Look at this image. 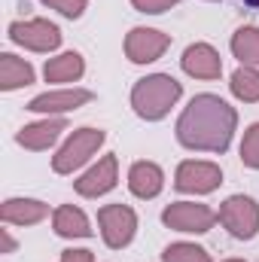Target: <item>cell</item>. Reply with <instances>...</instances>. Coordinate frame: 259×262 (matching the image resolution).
I'll use <instances>...</instances> for the list:
<instances>
[{"mask_svg":"<svg viewBox=\"0 0 259 262\" xmlns=\"http://www.w3.org/2000/svg\"><path fill=\"white\" fill-rule=\"evenodd\" d=\"M104 143V131L101 128H79L70 134L64 146L58 149V156L52 159L55 174H73L82 162H89V156Z\"/></svg>","mask_w":259,"mask_h":262,"instance_id":"cell-3","label":"cell"},{"mask_svg":"<svg viewBox=\"0 0 259 262\" xmlns=\"http://www.w3.org/2000/svg\"><path fill=\"white\" fill-rule=\"evenodd\" d=\"M9 40L25 46V49H34V52H52L61 43V31L52 21H46V18L12 21L9 25Z\"/></svg>","mask_w":259,"mask_h":262,"instance_id":"cell-7","label":"cell"},{"mask_svg":"<svg viewBox=\"0 0 259 262\" xmlns=\"http://www.w3.org/2000/svg\"><path fill=\"white\" fill-rule=\"evenodd\" d=\"M226 262H241V259H226Z\"/></svg>","mask_w":259,"mask_h":262,"instance_id":"cell-28","label":"cell"},{"mask_svg":"<svg viewBox=\"0 0 259 262\" xmlns=\"http://www.w3.org/2000/svg\"><path fill=\"white\" fill-rule=\"evenodd\" d=\"M61 262H95V259H92L89 250H64Z\"/></svg>","mask_w":259,"mask_h":262,"instance_id":"cell-25","label":"cell"},{"mask_svg":"<svg viewBox=\"0 0 259 262\" xmlns=\"http://www.w3.org/2000/svg\"><path fill=\"white\" fill-rule=\"evenodd\" d=\"M3 247H6V250H12V247H15V241H12V238H9L6 232H3Z\"/></svg>","mask_w":259,"mask_h":262,"instance_id":"cell-26","label":"cell"},{"mask_svg":"<svg viewBox=\"0 0 259 262\" xmlns=\"http://www.w3.org/2000/svg\"><path fill=\"white\" fill-rule=\"evenodd\" d=\"M43 3H49L52 9H58L67 18H79L85 12V6H89V0H43Z\"/></svg>","mask_w":259,"mask_h":262,"instance_id":"cell-23","label":"cell"},{"mask_svg":"<svg viewBox=\"0 0 259 262\" xmlns=\"http://www.w3.org/2000/svg\"><path fill=\"white\" fill-rule=\"evenodd\" d=\"M220 223L241 241H250L259 232V204L247 195H232L220 207Z\"/></svg>","mask_w":259,"mask_h":262,"instance_id":"cell-4","label":"cell"},{"mask_svg":"<svg viewBox=\"0 0 259 262\" xmlns=\"http://www.w3.org/2000/svg\"><path fill=\"white\" fill-rule=\"evenodd\" d=\"M244 3H250V6H259V0H244Z\"/></svg>","mask_w":259,"mask_h":262,"instance_id":"cell-27","label":"cell"},{"mask_svg":"<svg viewBox=\"0 0 259 262\" xmlns=\"http://www.w3.org/2000/svg\"><path fill=\"white\" fill-rule=\"evenodd\" d=\"M232 95L235 98H241V101H247V104H256L259 101V70L253 67H238L235 73H232Z\"/></svg>","mask_w":259,"mask_h":262,"instance_id":"cell-20","label":"cell"},{"mask_svg":"<svg viewBox=\"0 0 259 262\" xmlns=\"http://www.w3.org/2000/svg\"><path fill=\"white\" fill-rule=\"evenodd\" d=\"M46 213H49V207H46L43 201H37V198H9V201H3V207H0V216H3V223H9V226H34V223H40Z\"/></svg>","mask_w":259,"mask_h":262,"instance_id":"cell-14","label":"cell"},{"mask_svg":"<svg viewBox=\"0 0 259 262\" xmlns=\"http://www.w3.org/2000/svg\"><path fill=\"white\" fill-rule=\"evenodd\" d=\"M220 183H223V171L210 162H183L174 177V186L180 192H195V195L213 192Z\"/></svg>","mask_w":259,"mask_h":262,"instance_id":"cell-8","label":"cell"},{"mask_svg":"<svg viewBox=\"0 0 259 262\" xmlns=\"http://www.w3.org/2000/svg\"><path fill=\"white\" fill-rule=\"evenodd\" d=\"M238 125L235 110L217 95H198L177 119V140L186 149L226 152Z\"/></svg>","mask_w":259,"mask_h":262,"instance_id":"cell-1","label":"cell"},{"mask_svg":"<svg viewBox=\"0 0 259 262\" xmlns=\"http://www.w3.org/2000/svg\"><path fill=\"white\" fill-rule=\"evenodd\" d=\"M180 64H183V70H186L189 76H195V79H217V76L223 73L220 52H217L213 46H207V43H195V46H189V49L183 52Z\"/></svg>","mask_w":259,"mask_h":262,"instance_id":"cell-11","label":"cell"},{"mask_svg":"<svg viewBox=\"0 0 259 262\" xmlns=\"http://www.w3.org/2000/svg\"><path fill=\"white\" fill-rule=\"evenodd\" d=\"M98 223H101L104 244L113 247V250H122L134 238V229H137V216L125 204H107V207H101L98 210Z\"/></svg>","mask_w":259,"mask_h":262,"instance_id":"cell-6","label":"cell"},{"mask_svg":"<svg viewBox=\"0 0 259 262\" xmlns=\"http://www.w3.org/2000/svg\"><path fill=\"white\" fill-rule=\"evenodd\" d=\"M162 259L165 262H210V256H207L204 247H195V244L180 241V244H171V247L162 253Z\"/></svg>","mask_w":259,"mask_h":262,"instance_id":"cell-21","label":"cell"},{"mask_svg":"<svg viewBox=\"0 0 259 262\" xmlns=\"http://www.w3.org/2000/svg\"><path fill=\"white\" fill-rule=\"evenodd\" d=\"M241 162L247 168H256L259 171V122L250 125L247 134H244V140H241Z\"/></svg>","mask_w":259,"mask_h":262,"instance_id":"cell-22","label":"cell"},{"mask_svg":"<svg viewBox=\"0 0 259 262\" xmlns=\"http://www.w3.org/2000/svg\"><path fill=\"white\" fill-rule=\"evenodd\" d=\"M67 128L64 119H46V122H34V125H25V128L18 131V143L21 146H28V149H49L55 140H58V134Z\"/></svg>","mask_w":259,"mask_h":262,"instance_id":"cell-15","label":"cell"},{"mask_svg":"<svg viewBox=\"0 0 259 262\" xmlns=\"http://www.w3.org/2000/svg\"><path fill=\"white\" fill-rule=\"evenodd\" d=\"M162 220L168 229H177V232H210L213 223H217V213L207 207V204H195V201H177V204H168L162 210Z\"/></svg>","mask_w":259,"mask_h":262,"instance_id":"cell-5","label":"cell"},{"mask_svg":"<svg viewBox=\"0 0 259 262\" xmlns=\"http://www.w3.org/2000/svg\"><path fill=\"white\" fill-rule=\"evenodd\" d=\"M52 226H55V232H58L61 238H89V235H92L85 213H82L79 207H73V204H64V207L55 210Z\"/></svg>","mask_w":259,"mask_h":262,"instance_id":"cell-17","label":"cell"},{"mask_svg":"<svg viewBox=\"0 0 259 262\" xmlns=\"http://www.w3.org/2000/svg\"><path fill=\"white\" fill-rule=\"evenodd\" d=\"M92 101V92L85 89H70V92H46V95H37L28 110L34 113H67V110H76L82 104Z\"/></svg>","mask_w":259,"mask_h":262,"instance_id":"cell-12","label":"cell"},{"mask_svg":"<svg viewBox=\"0 0 259 262\" xmlns=\"http://www.w3.org/2000/svg\"><path fill=\"white\" fill-rule=\"evenodd\" d=\"M34 82V67L21 58H15L12 52H3L0 55V89L3 92H12V89H21V85H31Z\"/></svg>","mask_w":259,"mask_h":262,"instance_id":"cell-16","label":"cell"},{"mask_svg":"<svg viewBox=\"0 0 259 262\" xmlns=\"http://www.w3.org/2000/svg\"><path fill=\"white\" fill-rule=\"evenodd\" d=\"M180 82L174 79V76H168V73H153V76H146V79H140L137 85H134V92H131V107H134V113L140 116V119H149V122H156V119H162L174 104H177V98H180Z\"/></svg>","mask_w":259,"mask_h":262,"instance_id":"cell-2","label":"cell"},{"mask_svg":"<svg viewBox=\"0 0 259 262\" xmlns=\"http://www.w3.org/2000/svg\"><path fill=\"white\" fill-rule=\"evenodd\" d=\"M134 3V9H140V12H165V9H171V6H177L180 0H131Z\"/></svg>","mask_w":259,"mask_h":262,"instance_id":"cell-24","label":"cell"},{"mask_svg":"<svg viewBox=\"0 0 259 262\" xmlns=\"http://www.w3.org/2000/svg\"><path fill=\"white\" fill-rule=\"evenodd\" d=\"M116 156H104L92 171H85L79 180H76V192L85 198H98L104 195V192H110L113 186H116V180H119V174H116Z\"/></svg>","mask_w":259,"mask_h":262,"instance_id":"cell-10","label":"cell"},{"mask_svg":"<svg viewBox=\"0 0 259 262\" xmlns=\"http://www.w3.org/2000/svg\"><path fill=\"white\" fill-rule=\"evenodd\" d=\"M165 186V174L153 162H134L128 171V189L137 198H156Z\"/></svg>","mask_w":259,"mask_h":262,"instance_id":"cell-13","label":"cell"},{"mask_svg":"<svg viewBox=\"0 0 259 262\" xmlns=\"http://www.w3.org/2000/svg\"><path fill=\"white\" fill-rule=\"evenodd\" d=\"M232 52L241 64H259V28H238L232 37Z\"/></svg>","mask_w":259,"mask_h":262,"instance_id":"cell-19","label":"cell"},{"mask_svg":"<svg viewBox=\"0 0 259 262\" xmlns=\"http://www.w3.org/2000/svg\"><path fill=\"white\" fill-rule=\"evenodd\" d=\"M82 55H76V52H64V55H58V58H52V61H46V79L49 82H73V79H79L82 76Z\"/></svg>","mask_w":259,"mask_h":262,"instance_id":"cell-18","label":"cell"},{"mask_svg":"<svg viewBox=\"0 0 259 262\" xmlns=\"http://www.w3.org/2000/svg\"><path fill=\"white\" fill-rule=\"evenodd\" d=\"M168 34L153 31V28H134L125 37V55L134 64H149L156 58H162V52L168 49Z\"/></svg>","mask_w":259,"mask_h":262,"instance_id":"cell-9","label":"cell"}]
</instances>
